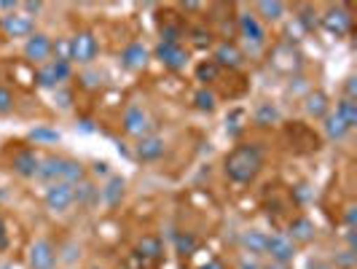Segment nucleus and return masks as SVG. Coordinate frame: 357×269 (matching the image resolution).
Returning a JSON list of instances; mask_svg holds the SVG:
<instances>
[{
	"label": "nucleus",
	"mask_w": 357,
	"mask_h": 269,
	"mask_svg": "<svg viewBox=\"0 0 357 269\" xmlns=\"http://www.w3.org/2000/svg\"><path fill=\"white\" fill-rule=\"evenodd\" d=\"M56 261H59V251L54 248L52 240H36L27 251V264L30 269H56Z\"/></svg>",
	"instance_id": "obj_12"
},
{
	"label": "nucleus",
	"mask_w": 357,
	"mask_h": 269,
	"mask_svg": "<svg viewBox=\"0 0 357 269\" xmlns=\"http://www.w3.org/2000/svg\"><path fill=\"white\" fill-rule=\"evenodd\" d=\"M22 54H24V62H27V65L40 68V65H46L54 57V38L49 36V33H43V30H36L33 36L24 41Z\"/></svg>",
	"instance_id": "obj_5"
},
{
	"label": "nucleus",
	"mask_w": 357,
	"mask_h": 269,
	"mask_svg": "<svg viewBox=\"0 0 357 269\" xmlns=\"http://www.w3.org/2000/svg\"><path fill=\"white\" fill-rule=\"evenodd\" d=\"M336 116H339L344 124L349 126V129H355L357 126V100H349V97H339L336 100V110H333Z\"/></svg>",
	"instance_id": "obj_29"
},
{
	"label": "nucleus",
	"mask_w": 357,
	"mask_h": 269,
	"mask_svg": "<svg viewBox=\"0 0 357 269\" xmlns=\"http://www.w3.org/2000/svg\"><path fill=\"white\" fill-rule=\"evenodd\" d=\"M341 97L357 100V78L355 75H347V78H344V94H341Z\"/></svg>",
	"instance_id": "obj_34"
},
{
	"label": "nucleus",
	"mask_w": 357,
	"mask_h": 269,
	"mask_svg": "<svg viewBox=\"0 0 357 269\" xmlns=\"http://www.w3.org/2000/svg\"><path fill=\"white\" fill-rule=\"evenodd\" d=\"M333 110V103H331V97H328V92L322 89H309L304 97V113L309 119H314V122H322L328 113Z\"/></svg>",
	"instance_id": "obj_17"
},
{
	"label": "nucleus",
	"mask_w": 357,
	"mask_h": 269,
	"mask_svg": "<svg viewBox=\"0 0 357 269\" xmlns=\"http://www.w3.org/2000/svg\"><path fill=\"white\" fill-rule=\"evenodd\" d=\"M17 110V94L11 87L0 84V116H11Z\"/></svg>",
	"instance_id": "obj_33"
},
{
	"label": "nucleus",
	"mask_w": 357,
	"mask_h": 269,
	"mask_svg": "<svg viewBox=\"0 0 357 269\" xmlns=\"http://www.w3.org/2000/svg\"><path fill=\"white\" fill-rule=\"evenodd\" d=\"M94 167H97V175H107V161H97Z\"/></svg>",
	"instance_id": "obj_38"
},
{
	"label": "nucleus",
	"mask_w": 357,
	"mask_h": 269,
	"mask_svg": "<svg viewBox=\"0 0 357 269\" xmlns=\"http://www.w3.org/2000/svg\"><path fill=\"white\" fill-rule=\"evenodd\" d=\"M191 103H194V108H197L199 113H215L220 97H218L210 87H199V89L194 92V97H191Z\"/></svg>",
	"instance_id": "obj_25"
},
{
	"label": "nucleus",
	"mask_w": 357,
	"mask_h": 269,
	"mask_svg": "<svg viewBox=\"0 0 357 269\" xmlns=\"http://www.w3.org/2000/svg\"><path fill=\"white\" fill-rule=\"evenodd\" d=\"M86 269H105V267H97V264H94V267H86Z\"/></svg>",
	"instance_id": "obj_40"
},
{
	"label": "nucleus",
	"mask_w": 357,
	"mask_h": 269,
	"mask_svg": "<svg viewBox=\"0 0 357 269\" xmlns=\"http://www.w3.org/2000/svg\"><path fill=\"white\" fill-rule=\"evenodd\" d=\"M309 269H336V267H333L331 261H312V264H309Z\"/></svg>",
	"instance_id": "obj_37"
},
{
	"label": "nucleus",
	"mask_w": 357,
	"mask_h": 269,
	"mask_svg": "<svg viewBox=\"0 0 357 269\" xmlns=\"http://www.w3.org/2000/svg\"><path fill=\"white\" fill-rule=\"evenodd\" d=\"M68 46H70V65H91L100 54V41L91 30H75L70 38H68Z\"/></svg>",
	"instance_id": "obj_2"
},
{
	"label": "nucleus",
	"mask_w": 357,
	"mask_h": 269,
	"mask_svg": "<svg viewBox=\"0 0 357 269\" xmlns=\"http://www.w3.org/2000/svg\"><path fill=\"white\" fill-rule=\"evenodd\" d=\"M266 240L268 234L261 232V229H248V232L239 234V245L245 256H252V259H264L266 256Z\"/></svg>",
	"instance_id": "obj_22"
},
{
	"label": "nucleus",
	"mask_w": 357,
	"mask_h": 269,
	"mask_svg": "<svg viewBox=\"0 0 357 269\" xmlns=\"http://www.w3.org/2000/svg\"><path fill=\"white\" fill-rule=\"evenodd\" d=\"M124 197H126V178H121V175H107L105 186L100 189V199L113 210V208H119L124 202Z\"/></svg>",
	"instance_id": "obj_21"
},
{
	"label": "nucleus",
	"mask_w": 357,
	"mask_h": 269,
	"mask_svg": "<svg viewBox=\"0 0 357 269\" xmlns=\"http://www.w3.org/2000/svg\"><path fill=\"white\" fill-rule=\"evenodd\" d=\"M153 57H151V49L140 43V41H132V43H126L124 52H121V65H124L129 73H140L148 68V62H151Z\"/></svg>",
	"instance_id": "obj_16"
},
{
	"label": "nucleus",
	"mask_w": 357,
	"mask_h": 269,
	"mask_svg": "<svg viewBox=\"0 0 357 269\" xmlns=\"http://www.w3.org/2000/svg\"><path fill=\"white\" fill-rule=\"evenodd\" d=\"M296 256H298V245H296V242H293L287 234H282V232L268 234V240H266V259H268V261L293 267Z\"/></svg>",
	"instance_id": "obj_10"
},
{
	"label": "nucleus",
	"mask_w": 357,
	"mask_h": 269,
	"mask_svg": "<svg viewBox=\"0 0 357 269\" xmlns=\"http://www.w3.org/2000/svg\"><path fill=\"white\" fill-rule=\"evenodd\" d=\"M322 132H325V138H328V140H336V143H339V140H344L352 129H349V126L344 124L339 116L331 110V113L322 119Z\"/></svg>",
	"instance_id": "obj_24"
},
{
	"label": "nucleus",
	"mask_w": 357,
	"mask_h": 269,
	"mask_svg": "<svg viewBox=\"0 0 357 269\" xmlns=\"http://www.w3.org/2000/svg\"><path fill=\"white\" fill-rule=\"evenodd\" d=\"M266 167V154L258 143H236L223 157V175L236 186H250Z\"/></svg>",
	"instance_id": "obj_1"
},
{
	"label": "nucleus",
	"mask_w": 357,
	"mask_h": 269,
	"mask_svg": "<svg viewBox=\"0 0 357 269\" xmlns=\"http://www.w3.org/2000/svg\"><path fill=\"white\" fill-rule=\"evenodd\" d=\"M239 269H264V267L258 264V259H252V256H245V259H242V264H239Z\"/></svg>",
	"instance_id": "obj_36"
},
{
	"label": "nucleus",
	"mask_w": 357,
	"mask_h": 269,
	"mask_svg": "<svg viewBox=\"0 0 357 269\" xmlns=\"http://www.w3.org/2000/svg\"><path fill=\"white\" fill-rule=\"evenodd\" d=\"M0 33L8 38H27L36 33V19H30L27 14H19V11H14V14H8V17H3V22H0Z\"/></svg>",
	"instance_id": "obj_15"
},
{
	"label": "nucleus",
	"mask_w": 357,
	"mask_h": 269,
	"mask_svg": "<svg viewBox=\"0 0 357 269\" xmlns=\"http://www.w3.org/2000/svg\"><path fill=\"white\" fill-rule=\"evenodd\" d=\"M27 140L36 145H54L62 140V135H59L56 129H49V126H36V129H30Z\"/></svg>",
	"instance_id": "obj_32"
},
{
	"label": "nucleus",
	"mask_w": 357,
	"mask_h": 269,
	"mask_svg": "<svg viewBox=\"0 0 357 269\" xmlns=\"http://www.w3.org/2000/svg\"><path fill=\"white\" fill-rule=\"evenodd\" d=\"M213 62L220 71H239L245 65V52L231 38H223L213 46Z\"/></svg>",
	"instance_id": "obj_11"
},
{
	"label": "nucleus",
	"mask_w": 357,
	"mask_h": 269,
	"mask_svg": "<svg viewBox=\"0 0 357 269\" xmlns=\"http://www.w3.org/2000/svg\"><path fill=\"white\" fill-rule=\"evenodd\" d=\"M86 178H89V170H86V164H84V161H78V159L65 161V175H62V180H65V183L78 186V183H84Z\"/></svg>",
	"instance_id": "obj_30"
},
{
	"label": "nucleus",
	"mask_w": 357,
	"mask_h": 269,
	"mask_svg": "<svg viewBox=\"0 0 357 269\" xmlns=\"http://www.w3.org/2000/svg\"><path fill=\"white\" fill-rule=\"evenodd\" d=\"M320 24L325 33L336 38H347L355 27V17H352V8L344 6V3H336V6H328L320 14Z\"/></svg>",
	"instance_id": "obj_3"
},
{
	"label": "nucleus",
	"mask_w": 357,
	"mask_h": 269,
	"mask_svg": "<svg viewBox=\"0 0 357 269\" xmlns=\"http://www.w3.org/2000/svg\"><path fill=\"white\" fill-rule=\"evenodd\" d=\"M0 22H3V17H0Z\"/></svg>",
	"instance_id": "obj_41"
},
{
	"label": "nucleus",
	"mask_w": 357,
	"mask_h": 269,
	"mask_svg": "<svg viewBox=\"0 0 357 269\" xmlns=\"http://www.w3.org/2000/svg\"><path fill=\"white\" fill-rule=\"evenodd\" d=\"M188 38H191V46H197V49H213L215 43V30H210L207 24H194V27H188Z\"/></svg>",
	"instance_id": "obj_27"
},
{
	"label": "nucleus",
	"mask_w": 357,
	"mask_h": 269,
	"mask_svg": "<svg viewBox=\"0 0 357 269\" xmlns=\"http://www.w3.org/2000/svg\"><path fill=\"white\" fill-rule=\"evenodd\" d=\"M65 161L68 157H43L40 159V170H38V180H46V183H56V180H62L65 175Z\"/></svg>",
	"instance_id": "obj_23"
},
{
	"label": "nucleus",
	"mask_w": 357,
	"mask_h": 269,
	"mask_svg": "<svg viewBox=\"0 0 357 269\" xmlns=\"http://www.w3.org/2000/svg\"><path fill=\"white\" fill-rule=\"evenodd\" d=\"M175 251L183 259H191L199 251V240L191 232H178L175 234Z\"/></svg>",
	"instance_id": "obj_31"
},
{
	"label": "nucleus",
	"mask_w": 357,
	"mask_h": 269,
	"mask_svg": "<svg viewBox=\"0 0 357 269\" xmlns=\"http://www.w3.org/2000/svg\"><path fill=\"white\" fill-rule=\"evenodd\" d=\"M135 154H137V159L145 161V164H153V161H159L164 154H167V143H164V138L161 135H145L137 140L135 145Z\"/></svg>",
	"instance_id": "obj_18"
},
{
	"label": "nucleus",
	"mask_w": 357,
	"mask_h": 269,
	"mask_svg": "<svg viewBox=\"0 0 357 269\" xmlns=\"http://www.w3.org/2000/svg\"><path fill=\"white\" fill-rule=\"evenodd\" d=\"M287 237L301 248V245L314 242V237H317V226H314V221H312V218L298 215V218H293V221H290V226H287Z\"/></svg>",
	"instance_id": "obj_19"
},
{
	"label": "nucleus",
	"mask_w": 357,
	"mask_h": 269,
	"mask_svg": "<svg viewBox=\"0 0 357 269\" xmlns=\"http://www.w3.org/2000/svg\"><path fill=\"white\" fill-rule=\"evenodd\" d=\"M252 14L261 19L264 24H277V22L285 19L287 3H282V0H258L255 8H252Z\"/></svg>",
	"instance_id": "obj_20"
},
{
	"label": "nucleus",
	"mask_w": 357,
	"mask_h": 269,
	"mask_svg": "<svg viewBox=\"0 0 357 269\" xmlns=\"http://www.w3.org/2000/svg\"><path fill=\"white\" fill-rule=\"evenodd\" d=\"M264 269H290V267H287V264H274V261H271V264L264 267Z\"/></svg>",
	"instance_id": "obj_39"
},
{
	"label": "nucleus",
	"mask_w": 357,
	"mask_h": 269,
	"mask_svg": "<svg viewBox=\"0 0 357 269\" xmlns=\"http://www.w3.org/2000/svg\"><path fill=\"white\" fill-rule=\"evenodd\" d=\"M236 33H239V38H245L252 49H264L268 43L266 24L255 17L252 11H242V14L236 17Z\"/></svg>",
	"instance_id": "obj_8"
},
{
	"label": "nucleus",
	"mask_w": 357,
	"mask_h": 269,
	"mask_svg": "<svg viewBox=\"0 0 357 269\" xmlns=\"http://www.w3.org/2000/svg\"><path fill=\"white\" fill-rule=\"evenodd\" d=\"M43 205L49 213H68L73 205H75V186L65 183V180H56V183H49V189L43 191Z\"/></svg>",
	"instance_id": "obj_7"
},
{
	"label": "nucleus",
	"mask_w": 357,
	"mask_h": 269,
	"mask_svg": "<svg viewBox=\"0 0 357 269\" xmlns=\"http://www.w3.org/2000/svg\"><path fill=\"white\" fill-rule=\"evenodd\" d=\"M197 269H229V264L223 261V259H218V256H213V259H207L202 267H197Z\"/></svg>",
	"instance_id": "obj_35"
},
{
	"label": "nucleus",
	"mask_w": 357,
	"mask_h": 269,
	"mask_svg": "<svg viewBox=\"0 0 357 269\" xmlns=\"http://www.w3.org/2000/svg\"><path fill=\"white\" fill-rule=\"evenodd\" d=\"M252 119H255V124L258 126H271V124H280V122H282V113H280V108L274 106V103H261V106L255 108Z\"/></svg>",
	"instance_id": "obj_28"
},
{
	"label": "nucleus",
	"mask_w": 357,
	"mask_h": 269,
	"mask_svg": "<svg viewBox=\"0 0 357 269\" xmlns=\"http://www.w3.org/2000/svg\"><path fill=\"white\" fill-rule=\"evenodd\" d=\"M220 68L215 65L213 59H202L197 62V68H194V78L199 81V87H210L215 81H220Z\"/></svg>",
	"instance_id": "obj_26"
},
{
	"label": "nucleus",
	"mask_w": 357,
	"mask_h": 269,
	"mask_svg": "<svg viewBox=\"0 0 357 269\" xmlns=\"http://www.w3.org/2000/svg\"><path fill=\"white\" fill-rule=\"evenodd\" d=\"M135 256L143 261V264H151L156 267L159 261H164V242H161L159 234H143L135 245Z\"/></svg>",
	"instance_id": "obj_14"
},
{
	"label": "nucleus",
	"mask_w": 357,
	"mask_h": 269,
	"mask_svg": "<svg viewBox=\"0 0 357 269\" xmlns=\"http://www.w3.org/2000/svg\"><path fill=\"white\" fill-rule=\"evenodd\" d=\"M121 129H124V135L140 140L145 135H153L151 132L153 129V119H151V113L143 106H129L124 110V116H121Z\"/></svg>",
	"instance_id": "obj_9"
},
{
	"label": "nucleus",
	"mask_w": 357,
	"mask_h": 269,
	"mask_svg": "<svg viewBox=\"0 0 357 269\" xmlns=\"http://www.w3.org/2000/svg\"><path fill=\"white\" fill-rule=\"evenodd\" d=\"M73 78V65L62 59H49L46 65L36 68V87L40 89H59L65 81Z\"/></svg>",
	"instance_id": "obj_6"
},
{
	"label": "nucleus",
	"mask_w": 357,
	"mask_h": 269,
	"mask_svg": "<svg viewBox=\"0 0 357 269\" xmlns=\"http://www.w3.org/2000/svg\"><path fill=\"white\" fill-rule=\"evenodd\" d=\"M11 170L17 173L19 178H24V180L38 178V170H40V157H38L30 145H24V148H19L17 154L11 157Z\"/></svg>",
	"instance_id": "obj_13"
},
{
	"label": "nucleus",
	"mask_w": 357,
	"mask_h": 269,
	"mask_svg": "<svg viewBox=\"0 0 357 269\" xmlns=\"http://www.w3.org/2000/svg\"><path fill=\"white\" fill-rule=\"evenodd\" d=\"M153 59H159V65L164 71H172V73H180L188 68V62H191V49L188 46H183V41L180 43H167V41H159L156 43V49L151 52Z\"/></svg>",
	"instance_id": "obj_4"
}]
</instances>
